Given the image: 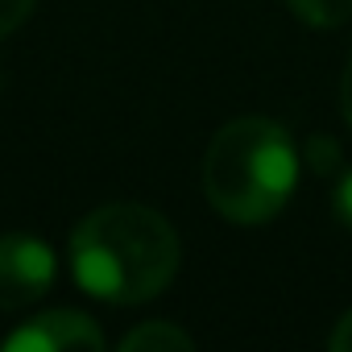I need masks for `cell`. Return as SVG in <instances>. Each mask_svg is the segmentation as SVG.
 Wrapping results in <instances>:
<instances>
[{
	"mask_svg": "<svg viewBox=\"0 0 352 352\" xmlns=\"http://www.w3.org/2000/svg\"><path fill=\"white\" fill-rule=\"evenodd\" d=\"M290 13L311 30H336L352 21V0H286Z\"/></svg>",
	"mask_w": 352,
	"mask_h": 352,
	"instance_id": "obj_6",
	"label": "cell"
},
{
	"mask_svg": "<svg viewBox=\"0 0 352 352\" xmlns=\"http://www.w3.org/2000/svg\"><path fill=\"white\" fill-rule=\"evenodd\" d=\"M120 348L124 352H183V348H195V340L187 327H174V323H141L120 340Z\"/></svg>",
	"mask_w": 352,
	"mask_h": 352,
	"instance_id": "obj_5",
	"label": "cell"
},
{
	"mask_svg": "<svg viewBox=\"0 0 352 352\" xmlns=\"http://www.w3.org/2000/svg\"><path fill=\"white\" fill-rule=\"evenodd\" d=\"M336 352H352V311H344L340 315V323H336V331H331V340H327Z\"/></svg>",
	"mask_w": 352,
	"mask_h": 352,
	"instance_id": "obj_9",
	"label": "cell"
},
{
	"mask_svg": "<svg viewBox=\"0 0 352 352\" xmlns=\"http://www.w3.org/2000/svg\"><path fill=\"white\" fill-rule=\"evenodd\" d=\"M75 282L100 302L157 298L179 274V236L170 220L141 204L96 208L71 236Z\"/></svg>",
	"mask_w": 352,
	"mask_h": 352,
	"instance_id": "obj_1",
	"label": "cell"
},
{
	"mask_svg": "<svg viewBox=\"0 0 352 352\" xmlns=\"http://www.w3.org/2000/svg\"><path fill=\"white\" fill-rule=\"evenodd\" d=\"M336 216L344 220V228H352V170L340 179V187H336Z\"/></svg>",
	"mask_w": 352,
	"mask_h": 352,
	"instance_id": "obj_8",
	"label": "cell"
},
{
	"mask_svg": "<svg viewBox=\"0 0 352 352\" xmlns=\"http://www.w3.org/2000/svg\"><path fill=\"white\" fill-rule=\"evenodd\" d=\"M5 352H100L104 331L79 311H46L5 336Z\"/></svg>",
	"mask_w": 352,
	"mask_h": 352,
	"instance_id": "obj_4",
	"label": "cell"
},
{
	"mask_svg": "<svg viewBox=\"0 0 352 352\" xmlns=\"http://www.w3.org/2000/svg\"><path fill=\"white\" fill-rule=\"evenodd\" d=\"M298 187L294 137L270 116L228 120L204 153L208 204L232 224L274 220Z\"/></svg>",
	"mask_w": 352,
	"mask_h": 352,
	"instance_id": "obj_2",
	"label": "cell"
},
{
	"mask_svg": "<svg viewBox=\"0 0 352 352\" xmlns=\"http://www.w3.org/2000/svg\"><path fill=\"white\" fill-rule=\"evenodd\" d=\"M340 108H344V120L352 124V54L344 63V75H340Z\"/></svg>",
	"mask_w": 352,
	"mask_h": 352,
	"instance_id": "obj_10",
	"label": "cell"
},
{
	"mask_svg": "<svg viewBox=\"0 0 352 352\" xmlns=\"http://www.w3.org/2000/svg\"><path fill=\"white\" fill-rule=\"evenodd\" d=\"M34 5H38V0H0V38H9L17 25H25Z\"/></svg>",
	"mask_w": 352,
	"mask_h": 352,
	"instance_id": "obj_7",
	"label": "cell"
},
{
	"mask_svg": "<svg viewBox=\"0 0 352 352\" xmlns=\"http://www.w3.org/2000/svg\"><path fill=\"white\" fill-rule=\"evenodd\" d=\"M54 253L30 232L0 236V311H21L54 286Z\"/></svg>",
	"mask_w": 352,
	"mask_h": 352,
	"instance_id": "obj_3",
	"label": "cell"
}]
</instances>
